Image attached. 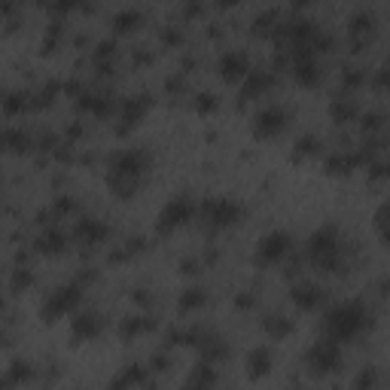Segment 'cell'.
<instances>
[{
  "instance_id": "6da1fadb",
  "label": "cell",
  "mask_w": 390,
  "mask_h": 390,
  "mask_svg": "<svg viewBox=\"0 0 390 390\" xmlns=\"http://www.w3.org/2000/svg\"><path fill=\"white\" fill-rule=\"evenodd\" d=\"M149 162L153 159L140 147L119 149V153L110 156V162H107V186H110L116 199H135L140 186L147 183Z\"/></svg>"
},
{
  "instance_id": "7a4b0ae2",
  "label": "cell",
  "mask_w": 390,
  "mask_h": 390,
  "mask_svg": "<svg viewBox=\"0 0 390 390\" xmlns=\"http://www.w3.org/2000/svg\"><path fill=\"white\" fill-rule=\"evenodd\" d=\"M305 253H308V263L320 272H344L348 268V241L339 226L332 223H323L320 229H314L305 241Z\"/></svg>"
},
{
  "instance_id": "3957f363",
  "label": "cell",
  "mask_w": 390,
  "mask_h": 390,
  "mask_svg": "<svg viewBox=\"0 0 390 390\" xmlns=\"http://www.w3.org/2000/svg\"><path fill=\"white\" fill-rule=\"evenodd\" d=\"M372 327V314L363 302H339L323 314V335H330L332 342H354Z\"/></svg>"
},
{
  "instance_id": "277c9868",
  "label": "cell",
  "mask_w": 390,
  "mask_h": 390,
  "mask_svg": "<svg viewBox=\"0 0 390 390\" xmlns=\"http://www.w3.org/2000/svg\"><path fill=\"white\" fill-rule=\"evenodd\" d=\"M83 287L77 278L70 280V284H61L49 292L46 299H43V305H40V320L43 323H56L61 317H68V314L77 311V305L83 302Z\"/></svg>"
},
{
  "instance_id": "5b68a950",
  "label": "cell",
  "mask_w": 390,
  "mask_h": 390,
  "mask_svg": "<svg viewBox=\"0 0 390 390\" xmlns=\"http://www.w3.org/2000/svg\"><path fill=\"white\" fill-rule=\"evenodd\" d=\"M305 369L314 375V378H327L332 372L342 369V344L332 342L330 335H323L311 344L305 351Z\"/></svg>"
},
{
  "instance_id": "8992f818",
  "label": "cell",
  "mask_w": 390,
  "mask_h": 390,
  "mask_svg": "<svg viewBox=\"0 0 390 390\" xmlns=\"http://www.w3.org/2000/svg\"><path fill=\"white\" fill-rule=\"evenodd\" d=\"M241 214L244 208L235 199H229V195H211V199H204L199 204V216L208 229H229V226L241 220Z\"/></svg>"
},
{
  "instance_id": "52a82bcc",
  "label": "cell",
  "mask_w": 390,
  "mask_h": 390,
  "mask_svg": "<svg viewBox=\"0 0 390 390\" xmlns=\"http://www.w3.org/2000/svg\"><path fill=\"white\" fill-rule=\"evenodd\" d=\"M292 251V235L284 229H275V232H265L263 238L256 241V251H253V263L259 268H268V265H278L284 263Z\"/></svg>"
},
{
  "instance_id": "ba28073f",
  "label": "cell",
  "mask_w": 390,
  "mask_h": 390,
  "mask_svg": "<svg viewBox=\"0 0 390 390\" xmlns=\"http://www.w3.org/2000/svg\"><path fill=\"white\" fill-rule=\"evenodd\" d=\"M199 214V208H195V201L189 199V195H174L171 201H165V208L159 211L156 216V232L159 235H171V232H177L183 229L192 216Z\"/></svg>"
},
{
  "instance_id": "9c48e42d",
  "label": "cell",
  "mask_w": 390,
  "mask_h": 390,
  "mask_svg": "<svg viewBox=\"0 0 390 390\" xmlns=\"http://www.w3.org/2000/svg\"><path fill=\"white\" fill-rule=\"evenodd\" d=\"M287 122H290V113L284 110V107H280V104H268V107H263V110L253 116L251 132H253L256 140H272V137H278L280 132H284Z\"/></svg>"
},
{
  "instance_id": "30bf717a",
  "label": "cell",
  "mask_w": 390,
  "mask_h": 390,
  "mask_svg": "<svg viewBox=\"0 0 390 390\" xmlns=\"http://www.w3.org/2000/svg\"><path fill=\"white\" fill-rule=\"evenodd\" d=\"M149 107H153V95H149V92H137L132 98H122V104H119V125H116V132L119 135L132 132L140 119L149 113Z\"/></svg>"
},
{
  "instance_id": "8fae6325",
  "label": "cell",
  "mask_w": 390,
  "mask_h": 390,
  "mask_svg": "<svg viewBox=\"0 0 390 390\" xmlns=\"http://www.w3.org/2000/svg\"><path fill=\"white\" fill-rule=\"evenodd\" d=\"M104 332V317L95 311H80L73 314L70 320V344H83V342H92Z\"/></svg>"
},
{
  "instance_id": "7c38bea8",
  "label": "cell",
  "mask_w": 390,
  "mask_h": 390,
  "mask_svg": "<svg viewBox=\"0 0 390 390\" xmlns=\"http://www.w3.org/2000/svg\"><path fill=\"white\" fill-rule=\"evenodd\" d=\"M110 238V226L98 216H80L77 226H73V241L83 244V247H95V244H104Z\"/></svg>"
},
{
  "instance_id": "4fadbf2b",
  "label": "cell",
  "mask_w": 390,
  "mask_h": 390,
  "mask_svg": "<svg viewBox=\"0 0 390 390\" xmlns=\"http://www.w3.org/2000/svg\"><path fill=\"white\" fill-rule=\"evenodd\" d=\"M292 80L302 89H314L320 83V64L314 52H292Z\"/></svg>"
},
{
  "instance_id": "5bb4252c",
  "label": "cell",
  "mask_w": 390,
  "mask_h": 390,
  "mask_svg": "<svg viewBox=\"0 0 390 390\" xmlns=\"http://www.w3.org/2000/svg\"><path fill=\"white\" fill-rule=\"evenodd\" d=\"M216 73H220L226 83H241L247 73H251V58L238 49H229L220 56V61H216Z\"/></svg>"
},
{
  "instance_id": "9a60e30c",
  "label": "cell",
  "mask_w": 390,
  "mask_h": 390,
  "mask_svg": "<svg viewBox=\"0 0 390 390\" xmlns=\"http://www.w3.org/2000/svg\"><path fill=\"white\" fill-rule=\"evenodd\" d=\"M366 162L363 149L360 153H351V149H339V153H330L327 162H323V171H327L330 177H348L351 171H357Z\"/></svg>"
},
{
  "instance_id": "2e32d148",
  "label": "cell",
  "mask_w": 390,
  "mask_h": 390,
  "mask_svg": "<svg viewBox=\"0 0 390 390\" xmlns=\"http://www.w3.org/2000/svg\"><path fill=\"white\" fill-rule=\"evenodd\" d=\"M290 302L299 311H314L323 302V287L314 284V280H299V284L290 287Z\"/></svg>"
},
{
  "instance_id": "e0dca14e",
  "label": "cell",
  "mask_w": 390,
  "mask_h": 390,
  "mask_svg": "<svg viewBox=\"0 0 390 390\" xmlns=\"http://www.w3.org/2000/svg\"><path fill=\"white\" fill-rule=\"evenodd\" d=\"M275 85V73L272 70H263V68H251V73H247V77L241 80V104L244 101H253V98H259V95H265L268 89H272Z\"/></svg>"
},
{
  "instance_id": "ac0fdd59",
  "label": "cell",
  "mask_w": 390,
  "mask_h": 390,
  "mask_svg": "<svg viewBox=\"0 0 390 390\" xmlns=\"http://www.w3.org/2000/svg\"><path fill=\"white\" fill-rule=\"evenodd\" d=\"M77 110H85L92 116H110L116 110V101L110 92H83L77 95Z\"/></svg>"
},
{
  "instance_id": "d6986e66",
  "label": "cell",
  "mask_w": 390,
  "mask_h": 390,
  "mask_svg": "<svg viewBox=\"0 0 390 390\" xmlns=\"http://www.w3.org/2000/svg\"><path fill=\"white\" fill-rule=\"evenodd\" d=\"M153 330H156L153 314H128V317H122V323H119V339L135 342V339H140V335H147Z\"/></svg>"
},
{
  "instance_id": "ffe728a7",
  "label": "cell",
  "mask_w": 390,
  "mask_h": 390,
  "mask_svg": "<svg viewBox=\"0 0 390 390\" xmlns=\"http://www.w3.org/2000/svg\"><path fill=\"white\" fill-rule=\"evenodd\" d=\"M372 34H375V16L372 13L351 16V21H348V40H351L354 52H360L366 46V40H369Z\"/></svg>"
},
{
  "instance_id": "44dd1931",
  "label": "cell",
  "mask_w": 390,
  "mask_h": 390,
  "mask_svg": "<svg viewBox=\"0 0 390 390\" xmlns=\"http://www.w3.org/2000/svg\"><path fill=\"white\" fill-rule=\"evenodd\" d=\"M272 366H275V354L268 351V344L251 348V354H247V378H251V381H263V378L272 372Z\"/></svg>"
},
{
  "instance_id": "7402d4cb",
  "label": "cell",
  "mask_w": 390,
  "mask_h": 390,
  "mask_svg": "<svg viewBox=\"0 0 390 390\" xmlns=\"http://www.w3.org/2000/svg\"><path fill=\"white\" fill-rule=\"evenodd\" d=\"M34 251L43 253V256H61V253H68V235H64L61 229H56V226H49V229H43L37 235Z\"/></svg>"
},
{
  "instance_id": "603a6c76",
  "label": "cell",
  "mask_w": 390,
  "mask_h": 390,
  "mask_svg": "<svg viewBox=\"0 0 390 390\" xmlns=\"http://www.w3.org/2000/svg\"><path fill=\"white\" fill-rule=\"evenodd\" d=\"M199 357L201 360H208V363H223V360H229V342L223 339V335H214V332H204V339H201V344L199 348Z\"/></svg>"
},
{
  "instance_id": "cb8c5ba5",
  "label": "cell",
  "mask_w": 390,
  "mask_h": 390,
  "mask_svg": "<svg viewBox=\"0 0 390 390\" xmlns=\"http://www.w3.org/2000/svg\"><path fill=\"white\" fill-rule=\"evenodd\" d=\"M292 320L287 317V314H280V311H268L263 314V332L268 335V339H275V342H284L292 335Z\"/></svg>"
},
{
  "instance_id": "d4e9b609",
  "label": "cell",
  "mask_w": 390,
  "mask_h": 390,
  "mask_svg": "<svg viewBox=\"0 0 390 390\" xmlns=\"http://www.w3.org/2000/svg\"><path fill=\"white\" fill-rule=\"evenodd\" d=\"M144 384H149V369H144L140 363H128L110 381V387H144Z\"/></svg>"
},
{
  "instance_id": "484cf974",
  "label": "cell",
  "mask_w": 390,
  "mask_h": 390,
  "mask_svg": "<svg viewBox=\"0 0 390 390\" xmlns=\"http://www.w3.org/2000/svg\"><path fill=\"white\" fill-rule=\"evenodd\" d=\"M4 147H6V153H13V156H25L31 147H34V137H31L25 128H13L9 125L6 132H4Z\"/></svg>"
},
{
  "instance_id": "4316f807",
  "label": "cell",
  "mask_w": 390,
  "mask_h": 390,
  "mask_svg": "<svg viewBox=\"0 0 390 390\" xmlns=\"http://www.w3.org/2000/svg\"><path fill=\"white\" fill-rule=\"evenodd\" d=\"M208 305V290L204 287H186L177 296V311L180 314H192V311H201Z\"/></svg>"
},
{
  "instance_id": "83f0119b",
  "label": "cell",
  "mask_w": 390,
  "mask_h": 390,
  "mask_svg": "<svg viewBox=\"0 0 390 390\" xmlns=\"http://www.w3.org/2000/svg\"><path fill=\"white\" fill-rule=\"evenodd\" d=\"M216 381H220V375H216L214 363H208V360H199V363L192 366V372L186 375V384L189 387H214Z\"/></svg>"
},
{
  "instance_id": "f1b7e54d",
  "label": "cell",
  "mask_w": 390,
  "mask_h": 390,
  "mask_svg": "<svg viewBox=\"0 0 390 390\" xmlns=\"http://www.w3.org/2000/svg\"><path fill=\"white\" fill-rule=\"evenodd\" d=\"M25 110H34V92H6L4 113L6 116H21Z\"/></svg>"
},
{
  "instance_id": "f546056e",
  "label": "cell",
  "mask_w": 390,
  "mask_h": 390,
  "mask_svg": "<svg viewBox=\"0 0 390 390\" xmlns=\"http://www.w3.org/2000/svg\"><path fill=\"white\" fill-rule=\"evenodd\" d=\"M253 37H278L280 31V13L278 9H268V13H259L253 19Z\"/></svg>"
},
{
  "instance_id": "4dcf8cb0",
  "label": "cell",
  "mask_w": 390,
  "mask_h": 390,
  "mask_svg": "<svg viewBox=\"0 0 390 390\" xmlns=\"http://www.w3.org/2000/svg\"><path fill=\"white\" fill-rule=\"evenodd\" d=\"M140 25H144V13H140V9H119L113 16L116 34H132V31H137Z\"/></svg>"
},
{
  "instance_id": "1f68e13d",
  "label": "cell",
  "mask_w": 390,
  "mask_h": 390,
  "mask_svg": "<svg viewBox=\"0 0 390 390\" xmlns=\"http://www.w3.org/2000/svg\"><path fill=\"white\" fill-rule=\"evenodd\" d=\"M357 104H354V98L348 95H335L332 98V104H330V116L335 119V122H351V119H357Z\"/></svg>"
},
{
  "instance_id": "d6a6232c",
  "label": "cell",
  "mask_w": 390,
  "mask_h": 390,
  "mask_svg": "<svg viewBox=\"0 0 390 390\" xmlns=\"http://www.w3.org/2000/svg\"><path fill=\"white\" fill-rule=\"evenodd\" d=\"M320 137L317 135H302L292 147V162H305V159H317L320 156Z\"/></svg>"
},
{
  "instance_id": "836d02e7",
  "label": "cell",
  "mask_w": 390,
  "mask_h": 390,
  "mask_svg": "<svg viewBox=\"0 0 390 390\" xmlns=\"http://www.w3.org/2000/svg\"><path fill=\"white\" fill-rule=\"evenodd\" d=\"M113 58H116V43L113 40H104L95 46V68L104 73V77H110L113 73Z\"/></svg>"
},
{
  "instance_id": "e575fe53",
  "label": "cell",
  "mask_w": 390,
  "mask_h": 390,
  "mask_svg": "<svg viewBox=\"0 0 390 390\" xmlns=\"http://www.w3.org/2000/svg\"><path fill=\"white\" fill-rule=\"evenodd\" d=\"M31 378H34V369H31V363H28V360H16V363L6 369V375H4V387L25 384V381H31Z\"/></svg>"
},
{
  "instance_id": "d590c367",
  "label": "cell",
  "mask_w": 390,
  "mask_h": 390,
  "mask_svg": "<svg viewBox=\"0 0 390 390\" xmlns=\"http://www.w3.org/2000/svg\"><path fill=\"white\" fill-rule=\"evenodd\" d=\"M144 247H147V241H144V238H128V241L122 244V247H116V251L110 253V263H128V259H132V256H137L140 251H144Z\"/></svg>"
},
{
  "instance_id": "8d00e7d4",
  "label": "cell",
  "mask_w": 390,
  "mask_h": 390,
  "mask_svg": "<svg viewBox=\"0 0 390 390\" xmlns=\"http://www.w3.org/2000/svg\"><path fill=\"white\" fill-rule=\"evenodd\" d=\"M372 223H375V232H378V238L390 247V201H381L378 204V211H375V216H372Z\"/></svg>"
},
{
  "instance_id": "74e56055",
  "label": "cell",
  "mask_w": 390,
  "mask_h": 390,
  "mask_svg": "<svg viewBox=\"0 0 390 390\" xmlns=\"http://www.w3.org/2000/svg\"><path fill=\"white\" fill-rule=\"evenodd\" d=\"M58 92H61V85L52 80V83H43L40 89L34 92V110H43V107H52V101L58 98Z\"/></svg>"
},
{
  "instance_id": "f35d334b",
  "label": "cell",
  "mask_w": 390,
  "mask_h": 390,
  "mask_svg": "<svg viewBox=\"0 0 390 390\" xmlns=\"http://www.w3.org/2000/svg\"><path fill=\"white\" fill-rule=\"evenodd\" d=\"M31 284H34V272L28 265H16L13 275H9V290L13 292H25Z\"/></svg>"
},
{
  "instance_id": "ab89813d",
  "label": "cell",
  "mask_w": 390,
  "mask_h": 390,
  "mask_svg": "<svg viewBox=\"0 0 390 390\" xmlns=\"http://www.w3.org/2000/svg\"><path fill=\"white\" fill-rule=\"evenodd\" d=\"M384 125H387V116H384V113H378V110H372V113H363V119H360V128H363V135H366V137L378 135Z\"/></svg>"
},
{
  "instance_id": "60d3db41",
  "label": "cell",
  "mask_w": 390,
  "mask_h": 390,
  "mask_svg": "<svg viewBox=\"0 0 390 390\" xmlns=\"http://www.w3.org/2000/svg\"><path fill=\"white\" fill-rule=\"evenodd\" d=\"M192 107H195V113H199V116H211L216 107H220V98H216L214 92H199V95H195V101H192Z\"/></svg>"
},
{
  "instance_id": "b9f144b4",
  "label": "cell",
  "mask_w": 390,
  "mask_h": 390,
  "mask_svg": "<svg viewBox=\"0 0 390 390\" xmlns=\"http://www.w3.org/2000/svg\"><path fill=\"white\" fill-rule=\"evenodd\" d=\"M366 83V70L360 68H344L342 70V89H360Z\"/></svg>"
},
{
  "instance_id": "7bdbcfd3",
  "label": "cell",
  "mask_w": 390,
  "mask_h": 390,
  "mask_svg": "<svg viewBox=\"0 0 390 390\" xmlns=\"http://www.w3.org/2000/svg\"><path fill=\"white\" fill-rule=\"evenodd\" d=\"M49 211H52V216H68V214L77 211V199H73V195H58Z\"/></svg>"
},
{
  "instance_id": "ee69618b",
  "label": "cell",
  "mask_w": 390,
  "mask_h": 390,
  "mask_svg": "<svg viewBox=\"0 0 390 390\" xmlns=\"http://www.w3.org/2000/svg\"><path fill=\"white\" fill-rule=\"evenodd\" d=\"M58 40H61V25L56 21L49 31H46V37H43V56H49V52H56L58 49Z\"/></svg>"
},
{
  "instance_id": "f6af8a7d",
  "label": "cell",
  "mask_w": 390,
  "mask_h": 390,
  "mask_svg": "<svg viewBox=\"0 0 390 390\" xmlns=\"http://www.w3.org/2000/svg\"><path fill=\"white\" fill-rule=\"evenodd\" d=\"M366 177H369L372 183L390 180V162H369V171H366Z\"/></svg>"
},
{
  "instance_id": "bcb514c9",
  "label": "cell",
  "mask_w": 390,
  "mask_h": 390,
  "mask_svg": "<svg viewBox=\"0 0 390 390\" xmlns=\"http://www.w3.org/2000/svg\"><path fill=\"white\" fill-rule=\"evenodd\" d=\"M378 381H381V378H378V372H375V369H363L360 375L354 378V387H375Z\"/></svg>"
},
{
  "instance_id": "7dc6e473",
  "label": "cell",
  "mask_w": 390,
  "mask_h": 390,
  "mask_svg": "<svg viewBox=\"0 0 390 390\" xmlns=\"http://www.w3.org/2000/svg\"><path fill=\"white\" fill-rule=\"evenodd\" d=\"M162 43H168V46H180L183 31L180 28H162Z\"/></svg>"
},
{
  "instance_id": "c3c4849f",
  "label": "cell",
  "mask_w": 390,
  "mask_h": 390,
  "mask_svg": "<svg viewBox=\"0 0 390 390\" xmlns=\"http://www.w3.org/2000/svg\"><path fill=\"white\" fill-rule=\"evenodd\" d=\"M83 4L85 0H52V9H56V13H68V9H77Z\"/></svg>"
},
{
  "instance_id": "681fc988",
  "label": "cell",
  "mask_w": 390,
  "mask_h": 390,
  "mask_svg": "<svg viewBox=\"0 0 390 390\" xmlns=\"http://www.w3.org/2000/svg\"><path fill=\"white\" fill-rule=\"evenodd\" d=\"M235 305L238 308H253L256 305V296H253L251 290H241V292H238V299H235Z\"/></svg>"
},
{
  "instance_id": "f907efd6",
  "label": "cell",
  "mask_w": 390,
  "mask_h": 390,
  "mask_svg": "<svg viewBox=\"0 0 390 390\" xmlns=\"http://www.w3.org/2000/svg\"><path fill=\"white\" fill-rule=\"evenodd\" d=\"M180 272L183 275H195V272H201V263H199V259H192V256H186L180 263Z\"/></svg>"
},
{
  "instance_id": "816d5d0a",
  "label": "cell",
  "mask_w": 390,
  "mask_h": 390,
  "mask_svg": "<svg viewBox=\"0 0 390 390\" xmlns=\"http://www.w3.org/2000/svg\"><path fill=\"white\" fill-rule=\"evenodd\" d=\"M137 305H153V292L149 290H135V296H132Z\"/></svg>"
},
{
  "instance_id": "f5cc1de1",
  "label": "cell",
  "mask_w": 390,
  "mask_h": 390,
  "mask_svg": "<svg viewBox=\"0 0 390 390\" xmlns=\"http://www.w3.org/2000/svg\"><path fill=\"white\" fill-rule=\"evenodd\" d=\"M149 363H153V369H156V372H165L168 366H171V360H168L165 354H156V357H153V360H149Z\"/></svg>"
},
{
  "instance_id": "db71d44e",
  "label": "cell",
  "mask_w": 390,
  "mask_h": 390,
  "mask_svg": "<svg viewBox=\"0 0 390 390\" xmlns=\"http://www.w3.org/2000/svg\"><path fill=\"white\" fill-rule=\"evenodd\" d=\"M183 85H186V80H183V77H174V80H168V92L177 95V92H183Z\"/></svg>"
},
{
  "instance_id": "11a10c76",
  "label": "cell",
  "mask_w": 390,
  "mask_h": 390,
  "mask_svg": "<svg viewBox=\"0 0 390 390\" xmlns=\"http://www.w3.org/2000/svg\"><path fill=\"white\" fill-rule=\"evenodd\" d=\"M201 13V0H186V16H199Z\"/></svg>"
},
{
  "instance_id": "9f6ffc18",
  "label": "cell",
  "mask_w": 390,
  "mask_h": 390,
  "mask_svg": "<svg viewBox=\"0 0 390 390\" xmlns=\"http://www.w3.org/2000/svg\"><path fill=\"white\" fill-rule=\"evenodd\" d=\"M238 4V0H216V6H220V9H232Z\"/></svg>"
},
{
  "instance_id": "6f0895ef",
  "label": "cell",
  "mask_w": 390,
  "mask_h": 390,
  "mask_svg": "<svg viewBox=\"0 0 390 390\" xmlns=\"http://www.w3.org/2000/svg\"><path fill=\"white\" fill-rule=\"evenodd\" d=\"M292 4H296V6H305V4H311V0H292Z\"/></svg>"
}]
</instances>
